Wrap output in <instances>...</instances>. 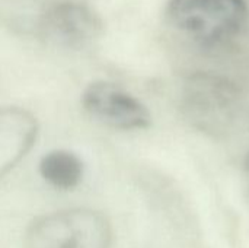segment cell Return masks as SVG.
<instances>
[{
	"instance_id": "obj_4",
	"label": "cell",
	"mask_w": 249,
	"mask_h": 248,
	"mask_svg": "<svg viewBox=\"0 0 249 248\" xmlns=\"http://www.w3.org/2000/svg\"><path fill=\"white\" fill-rule=\"evenodd\" d=\"M185 107L190 118L200 127L219 130L239 108L242 94L229 79L212 73H196L185 85Z\"/></svg>"
},
{
	"instance_id": "obj_3",
	"label": "cell",
	"mask_w": 249,
	"mask_h": 248,
	"mask_svg": "<svg viewBox=\"0 0 249 248\" xmlns=\"http://www.w3.org/2000/svg\"><path fill=\"white\" fill-rule=\"evenodd\" d=\"M39 37L57 47L80 50L92 45L104 32L102 18L90 6L64 0L48 6L38 19Z\"/></svg>"
},
{
	"instance_id": "obj_5",
	"label": "cell",
	"mask_w": 249,
	"mask_h": 248,
	"mask_svg": "<svg viewBox=\"0 0 249 248\" xmlns=\"http://www.w3.org/2000/svg\"><path fill=\"white\" fill-rule=\"evenodd\" d=\"M83 110L96 121L118 130H144L152 126L149 108L124 88L107 82H90L82 92Z\"/></svg>"
},
{
	"instance_id": "obj_6",
	"label": "cell",
	"mask_w": 249,
	"mask_h": 248,
	"mask_svg": "<svg viewBox=\"0 0 249 248\" xmlns=\"http://www.w3.org/2000/svg\"><path fill=\"white\" fill-rule=\"evenodd\" d=\"M38 136L35 115L20 107H0V178L32 149Z\"/></svg>"
},
{
	"instance_id": "obj_1",
	"label": "cell",
	"mask_w": 249,
	"mask_h": 248,
	"mask_svg": "<svg viewBox=\"0 0 249 248\" xmlns=\"http://www.w3.org/2000/svg\"><path fill=\"white\" fill-rule=\"evenodd\" d=\"M248 16L247 0H168L165 6L169 25L204 47L233 39Z\"/></svg>"
},
{
	"instance_id": "obj_2",
	"label": "cell",
	"mask_w": 249,
	"mask_h": 248,
	"mask_svg": "<svg viewBox=\"0 0 249 248\" xmlns=\"http://www.w3.org/2000/svg\"><path fill=\"white\" fill-rule=\"evenodd\" d=\"M112 227L99 210L71 208L35 218L25 229L23 248H111Z\"/></svg>"
},
{
	"instance_id": "obj_7",
	"label": "cell",
	"mask_w": 249,
	"mask_h": 248,
	"mask_svg": "<svg viewBox=\"0 0 249 248\" xmlns=\"http://www.w3.org/2000/svg\"><path fill=\"white\" fill-rule=\"evenodd\" d=\"M38 171L48 186L55 190L69 191L80 184L83 178V162L70 151L55 149L41 158Z\"/></svg>"
},
{
	"instance_id": "obj_8",
	"label": "cell",
	"mask_w": 249,
	"mask_h": 248,
	"mask_svg": "<svg viewBox=\"0 0 249 248\" xmlns=\"http://www.w3.org/2000/svg\"><path fill=\"white\" fill-rule=\"evenodd\" d=\"M244 167H245L247 172H248V174H249V152H248V155L245 156V162H244Z\"/></svg>"
}]
</instances>
